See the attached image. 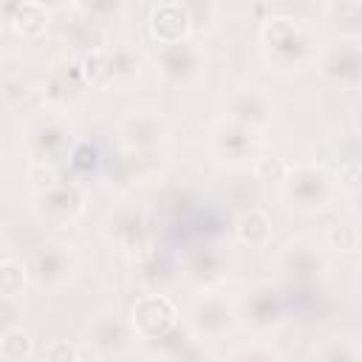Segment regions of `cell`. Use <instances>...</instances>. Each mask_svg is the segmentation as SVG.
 I'll return each instance as SVG.
<instances>
[{
  "label": "cell",
  "mask_w": 362,
  "mask_h": 362,
  "mask_svg": "<svg viewBox=\"0 0 362 362\" xmlns=\"http://www.w3.org/2000/svg\"><path fill=\"white\" fill-rule=\"evenodd\" d=\"M260 48L277 71H303L317 62L320 42L305 20L272 17L260 28Z\"/></svg>",
  "instance_id": "cell-1"
},
{
  "label": "cell",
  "mask_w": 362,
  "mask_h": 362,
  "mask_svg": "<svg viewBox=\"0 0 362 362\" xmlns=\"http://www.w3.org/2000/svg\"><path fill=\"white\" fill-rule=\"evenodd\" d=\"M280 195L297 212H317L334 198V178L320 164L286 167L280 175Z\"/></svg>",
  "instance_id": "cell-2"
},
{
  "label": "cell",
  "mask_w": 362,
  "mask_h": 362,
  "mask_svg": "<svg viewBox=\"0 0 362 362\" xmlns=\"http://www.w3.org/2000/svg\"><path fill=\"white\" fill-rule=\"evenodd\" d=\"M209 136H212L209 141L215 158L232 170H246L260 158V130L255 127H246L232 119H221Z\"/></svg>",
  "instance_id": "cell-3"
},
{
  "label": "cell",
  "mask_w": 362,
  "mask_h": 362,
  "mask_svg": "<svg viewBox=\"0 0 362 362\" xmlns=\"http://www.w3.org/2000/svg\"><path fill=\"white\" fill-rule=\"evenodd\" d=\"M25 150L37 167H54L71 153V127L62 113L48 110L37 122H31L25 133Z\"/></svg>",
  "instance_id": "cell-4"
},
{
  "label": "cell",
  "mask_w": 362,
  "mask_h": 362,
  "mask_svg": "<svg viewBox=\"0 0 362 362\" xmlns=\"http://www.w3.org/2000/svg\"><path fill=\"white\" fill-rule=\"evenodd\" d=\"M82 76L88 85H122L127 79H133L139 74V59L127 51V48H93L90 54H85V59L79 62Z\"/></svg>",
  "instance_id": "cell-5"
},
{
  "label": "cell",
  "mask_w": 362,
  "mask_h": 362,
  "mask_svg": "<svg viewBox=\"0 0 362 362\" xmlns=\"http://www.w3.org/2000/svg\"><path fill=\"white\" fill-rule=\"evenodd\" d=\"M130 325H133L136 337H141L147 342L167 339L178 325V308L164 294H144L136 300V305L130 311Z\"/></svg>",
  "instance_id": "cell-6"
},
{
  "label": "cell",
  "mask_w": 362,
  "mask_h": 362,
  "mask_svg": "<svg viewBox=\"0 0 362 362\" xmlns=\"http://www.w3.org/2000/svg\"><path fill=\"white\" fill-rule=\"evenodd\" d=\"M235 305L226 294H218V291H204L192 300L189 311H187V320H189V328L195 337H206V339H218L223 337L232 325H235Z\"/></svg>",
  "instance_id": "cell-7"
},
{
  "label": "cell",
  "mask_w": 362,
  "mask_h": 362,
  "mask_svg": "<svg viewBox=\"0 0 362 362\" xmlns=\"http://www.w3.org/2000/svg\"><path fill=\"white\" fill-rule=\"evenodd\" d=\"M37 212H40V218H45L57 226H68V223L79 221V215L85 212V198H82L79 187L54 181L51 187L37 192Z\"/></svg>",
  "instance_id": "cell-8"
},
{
  "label": "cell",
  "mask_w": 362,
  "mask_h": 362,
  "mask_svg": "<svg viewBox=\"0 0 362 362\" xmlns=\"http://www.w3.org/2000/svg\"><path fill=\"white\" fill-rule=\"evenodd\" d=\"M156 65L161 71V76L170 85H189L201 76L204 71V54L192 45V42H173V45H161Z\"/></svg>",
  "instance_id": "cell-9"
},
{
  "label": "cell",
  "mask_w": 362,
  "mask_h": 362,
  "mask_svg": "<svg viewBox=\"0 0 362 362\" xmlns=\"http://www.w3.org/2000/svg\"><path fill=\"white\" fill-rule=\"evenodd\" d=\"M317 59L328 79H334L342 88L356 90V85H359V40L356 37L334 42L331 48L320 51Z\"/></svg>",
  "instance_id": "cell-10"
},
{
  "label": "cell",
  "mask_w": 362,
  "mask_h": 362,
  "mask_svg": "<svg viewBox=\"0 0 362 362\" xmlns=\"http://www.w3.org/2000/svg\"><path fill=\"white\" fill-rule=\"evenodd\" d=\"M105 232H107V240L130 257H141L150 249L144 218L136 209H119L116 215H110L105 223Z\"/></svg>",
  "instance_id": "cell-11"
},
{
  "label": "cell",
  "mask_w": 362,
  "mask_h": 362,
  "mask_svg": "<svg viewBox=\"0 0 362 362\" xmlns=\"http://www.w3.org/2000/svg\"><path fill=\"white\" fill-rule=\"evenodd\" d=\"M74 269H76V260H74L71 246L48 243L34 255V269L31 272H34V277L42 288H59L71 280Z\"/></svg>",
  "instance_id": "cell-12"
},
{
  "label": "cell",
  "mask_w": 362,
  "mask_h": 362,
  "mask_svg": "<svg viewBox=\"0 0 362 362\" xmlns=\"http://www.w3.org/2000/svg\"><path fill=\"white\" fill-rule=\"evenodd\" d=\"M274 107H272V99L260 90V88H240L232 99H229V113L226 119L232 122H240L246 127H255V130H263L272 119Z\"/></svg>",
  "instance_id": "cell-13"
},
{
  "label": "cell",
  "mask_w": 362,
  "mask_h": 362,
  "mask_svg": "<svg viewBox=\"0 0 362 362\" xmlns=\"http://www.w3.org/2000/svg\"><path fill=\"white\" fill-rule=\"evenodd\" d=\"M122 136L133 153L144 147H158L167 136V122L153 110H133L122 122Z\"/></svg>",
  "instance_id": "cell-14"
},
{
  "label": "cell",
  "mask_w": 362,
  "mask_h": 362,
  "mask_svg": "<svg viewBox=\"0 0 362 362\" xmlns=\"http://www.w3.org/2000/svg\"><path fill=\"white\" fill-rule=\"evenodd\" d=\"M150 34L158 45H173V42H184L192 37L187 11L181 8V3H161L153 14H150Z\"/></svg>",
  "instance_id": "cell-15"
},
{
  "label": "cell",
  "mask_w": 362,
  "mask_h": 362,
  "mask_svg": "<svg viewBox=\"0 0 362 362\" xmlns=\"http://www.w3.org/2000/svg\"><path fill=\"white\" fill-rule=\"evenodd\" d=\"M85 76H82V68H74L68 76L65 71H54L45 82V99L51 105V110L57 113H65V107H71L79 96H82V88H85Z\"/></svg>",
  "instance_id": "cell-16"
},
{
  "label": "cell",
  "mask_w": 362,
  "mask_h": 362,
  "mask_svg": "<svg viewBox=\"0 0 362 362\" xmlns=\"http://www.w3.org/2000/svg\"><path fill=\"white\" fill-rule=\"evenodd\" d=\"M235 232H238V240H240V243L260 249V246H266L269 238H272V221H269V215H266L263 209H249V212H243V215L238 218Z\"/></svg>",
  "instance_id": "cell-17"
},
{
  "label": "cell",
  "mask_w": 362,
  "mask_h": 362,
  "mask_svg": "<svg viewBox=\"0 0 362 362\" xmlns=\"http://www.w3.org/2000/svg\"><path fill=\"white\" fill-rule=\"evenodd\" d=\"M45 25H48V8L37 0H25L8 23V28H14L20 37H28V40L40 37L45 31Z\"/></svg>",
  "instance_id": "cell-18"
},
{
  "label": "cell",
  "mask_w": 362,
  "mask_h": 362,
  "mask_svg": "<svg viewBox=\"0 0 362 362\" xmlns=\"http://www.w3.org/2000/svg\"><path fill=\"white\" fill-rule=\"evenodd\" d=\"M280 266L288 277H308L317 272L320 260H317V252L305 243H288L283 257H280Z\"/></svg>",
  "instance_id": "cell-19"
},
{
  "label": "cell",
  "mask_w": 362,
  "mask_h": 362,
  "mask_svg": "<svg viewBox=\"0 0 362 362\" xmlns=\"http://www.w3.org/2000/svg\"><path fill=\"white\" fill-rule=\"evenodd\" d=\"M246 314L255 325H274L280 320V303L274 297V291L269 286L257 288L249 294V303H246Z\"/></svg>",
  "instance_id": "cell-20"
},
{
  "label": "cell",
  "mask_w": 362,
  "mask_h": 362,
  "mask_svg": "<svg viewBox=\"0 0 362 362\" xmlns=\"http://www.w3.org/2000/svg\"><path fill=\"white\" fill-rule=\"evenodd\" d=\"M71 6L79 11L82 20L93 25H107L122 14L124 0H71Z\"/></svg>",
  "instance_id": "cell-21"
},
{
  "label": "cell",
  "mask_w": 362,
  "mask_h": 362,
  "mask_svg": "<svg viewBox=\"0 0 362 362\" xmlns=\"http://www.w3.org/2000/svg\"><path fill=\"white\" fill-rule=\"evenodd\" d=\"M28 269L14 257H0V297L17 300L25 291Z\"/></svg>",
  "instance_id": "cell-22"
},
{
  "label": "cell",
  "mask_w": 362,
  "mask_h": 362,
  "mask_svg": "<svg viewBox=\"0 0 362 362\" xmlns=\"http://www.w3.org/2000/svg\"><path fill=\"white\" fill-rule=\"evenodd\" d=\"M181 8L187 11V20H189V28L192 34H206L215 28L218 23V0H178Z\"/></svg>",
  "instance_id": "cell-23"
},
{
  "label": "cell",
  "mask_w": 362,
  "mask_h": 362,
  "mask_svg": "<svg viewBox=\"0 0 362 362\" xmlns=\"http://www.w3.org/2000/svg\"><path fill=\"white\" fill-rule=\"evenodd\" d=\"M0 354L6 359H23V356H31L34 354V345H31V337L23 331V328H8L6 334H0Z\"/></svg>",
  "instance_id": "cell-24"
},
{
  "label": "cell",
  "mask_w": 362,
  "mask_h": 362,
  "mask_svg": "<svg viewBox=\"0 0 362 362\" xmlns=\"http://www.w3.org/2000/svg\"><path fill=\"white\" fill-rule=\"evenodd\" d=\"M218 272H221V255H215L212 249L192 255L189 263H187V274L195 277V280H201V283L209 280V277H215Z\"/></svg>",
  "instance_id": "cell-25"
},
{
  "label": "cell",
  "mask_w": 362,
  "mask_h": 362,
  "mask_svg": "<svg viewBox=\"0 0 362 362\" xmlns=\"http://www.w3.org/2000/svg\"><path fill=\"white\" fill-rule=\"evenodd\" d=\"M328 243L334 249H339V252H354L356 243H359V232H356L354 223H337L328 232Z\"/></svg>",
  "instance_id": "cell-26"
},
{
  "label": "cell",
  "mask_w": 362,
  "mask_h": 362,
  "mask_svg": "<svg viewBox=\"0 0 362 362\" xmlns=\"http://www.w3.org/2000/svg\"><path fill=\"white\" fill-rule=\"evenodd\" d=\"M45 356H48V359H59V356H65V359H76L79 354H76L74 348H68V345H54V348L45 351Z\"/></svg>",
  "instance_id": "cell-27"
},
{
  "label": "cell",
  "mask_w": 362,
  "mask_h": 362,
  "mask_svg": "<svg viewBox=\"0 0 362 362\" xmlns=\"http://www.w3.org/2000/svg\"><path fill=\"white\" fill-rule=\"evenodd\" d=\"M3 252H6V235H3V229H0V257H3Z\"/></svg>",
  "instance_id": "cell-28"
},
{
  "label": "cell",
  "mask_w": 362,
  "mask_h": 362,
  "mask_svg": "<svg viewBox=\"0 0 362 362\" xmlns=\"http://www.w3.org/2000/svg\"><path fill=\"white\" fill-rule=\"evenodd\" d=\"M37 3H42V6L48 8V6H54V3H65V0H37Z\"/></svg>",
  "instance_id": "cell-29"
}]
</instances>
